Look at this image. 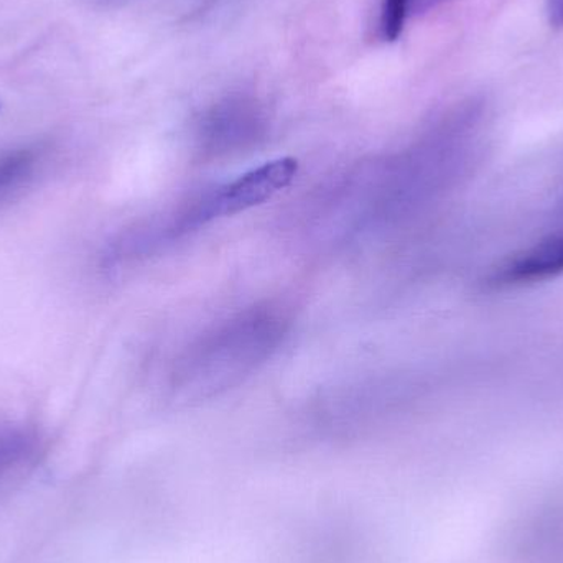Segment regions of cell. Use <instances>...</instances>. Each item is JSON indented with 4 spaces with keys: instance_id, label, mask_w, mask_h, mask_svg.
Instances as JSON below:
<instances>
[{
    "instance_id": "7",
    "label": "cell",
    "mask_w": 563,
    "mask_h": 563,
    "mask_svg": "<svg viewBox=\"0 0 563 563\" xmlns=\"http://www.w3.org/2000/svg\"><path fill=\"white\" fill-rule=\"evenodd\" d=\"M549 15L554 25L563 26V0H549Z\"/></svg>"
},
{
    "instance_id": "4",
    "label": "cell",
    "mask_w": 563,
    "mask_h": 563,
    "mask_svg": "<svg viewBox=\"0 0 563 563\" xmlns=\"http://www.w3.org/2000/svg\"><path fill=\"white\" fill-rule=\"evenodd\" d=\"M563 274V230L509 257L489 274L488 287L509 288L554 279Z\"/></svg>"
},
{
    "instance_id": "3",
    "label": "cell",
    "mask_w": 563,
    "mask_h": 563,
    "mask_svg": "<svg viewBox=\"0 0 563 563\" xmlns=\"http://www.w3.org/2000/svg\"><path fill=\"white\" fill-rule=\"evenodd\" d=\"M263 131V115L253 102H223L201 122V151L213 157L241 152L260 141Z\"/></svg>"
},
{
    "instance_id": "1",
    "label": "cell",
    "mask_w": 563,
    "mask_h": 563,
    "mask_svg": "<svg viewBox=\"0 0 563 563\" xmlns=\"http://www.w3.org/2000/svg\"><path fill=\"white\" fill-rule=\"evenodd\" d=\"M288 330L290 317L282 305L231 314L181 351L172 367V399L194 406L236 389L279 351Z\"/></svg>"
},
{
    "instance_id": "2",
    "label": "cell",
    "mask_w": 563,
    "mask_h": 563,
    "mask_svg": "<svg viewBox=\"0 0 563 563\" xmlns=\"http://www.w3.org/2000/svg\"><path fill=\"white\" fill-rule=\"evenodd\" d=\"M297 172L295 158H277L251 168L234 180L205 188L122 233L109 246L106 260L112 266H121L155 256L221 218L266 203L295 180Z\"/></svg>"
},
{
    "instance_id": "5",
    "label": "cell",
    "mask_w": 563,
    "mask_h": 563,
    "mask_svg": "<svg viewBox=\"0 0 563 563\" xmlns=\"http://www.w3.org/2000/svg\"><path fill=\"white\" fill-rule=\"evenodd\" d=\"M450 0H383L379 13V35L384 42H396L409 20L423 15Z\"/></svg>"
},
{
    "instance_id": "6",
    "label": "cell",
    "mask_w": 563,
    "mask_h": 563,
    "mask_svg": "<svg viewBox=\"0 0 563 563\" xmlns=\"http://www.w3.org/2000/svg\"><path fill=\"white\" fill-rule=\"evenodd\" d=\"M36 155L32 151H15L0 157V198L22 185L35 168Z\"/></svg>"
}]
</instances>
